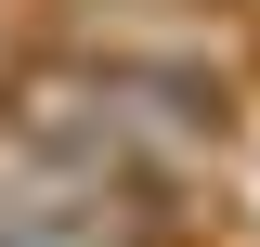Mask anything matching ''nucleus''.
<instances>
[{"mask_svg": "<svg viewBox=\"0 0 260 247\" xmlns=\"http://www.w3.org/2000/svg\"><path fill=\"white\" fill-rule=\"evenodd\" d=\"M234 13H260V0H234Z\"/></svg>", "mask_w": 260, "mask_h": 247, "instance_id": "5", "label": "nucleus"}, {"mask_svg": "<svg viewBox=\"0 0 260 247\" xmlns=\"http://www.w3.org/2000/svg\"><path fill=\"white\" fill-rule=\"evenodd\" d=\"M0 247H169V234H143L117 195H91L26 130H0Z\"/></svg>", "mask_w": 260, "mask_h": 247, "instance_id": "3", "label": "nucleus"}, {"mask_svg": "<svg viewBox=\"0 0 260 247\" xmlns=\"http://www.w3.org/2000/svg\"><path fill=\"white\" fill-rule=\"evenodd\" d=\"M26 39L260 104V13H234V0H26Z\"/></svg>", "mask_w": 260, "mask_h": 247, "instance_id": "2", "label": "nucleus"}, {"mask_svg": "<svg viewBox=\"0 0 260 247\" xmlns=\"http://www.w3.org/2000/svg\"><path fill=\"white\" fill-rule=\"evenodd\" d=\"M0 130H26L39 156H65L91 195H117L169 247H221V221L247 208V156H260V104L247 91H195V78H143V65H91V52H39V39L0 78Z\"/></svg>", "mask_w": 260, "mask_h": 247, "instance_id": "1", "label": "nucleus"}, {"mask_svg": "<svg viewBox=\"0 0 260 247\" xmlns=\"http://www.w3.org/2000/svg\"><path fill=\"white\" fill-rule=\"evenodd\" d=\"M13 52H26V0H0V78H13Z\"/></svg>", "mask_w": 260, "mask_h": 247, "instance_id": "4", "label": "nucleus"}]
</instances>
